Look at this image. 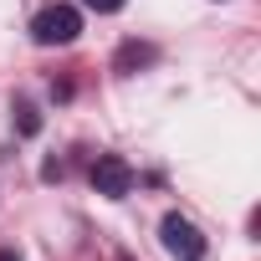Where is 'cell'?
<instances>
[{"mask_svg":"<svg viewBox=\"0 0 261 261\" xmlns=\"http://www.w3.org/2000/svg\"><path fill=\"white\" fill-rule=\"evenodd\" d=\"M82 36V16H77V6H46L36 21H31V41L36 46H72Z\"/></svg>","mask_w":261,"mask_h":261,"instance_id":"6da1fadb","label":"cell"},{"mask_svg":"<svg viewBox=\"0 0 261 261\" xmlns=\"http://www.w3.org/2000/svg\"><path fill=\"white\" fill-rule=\"evenodd\" d=\"M92 190L102 200H123L128 190H134V164H128L123 154H97L92 159Z\"/></svg>","mask_w":261,"mask_h":261,"instance_id":"7a4b0ae2","label":"cell"},{"mask_svg":"<svg viewBox=\"0 0 261 261\" xmlns=\"http://www.w3.org/2000/svg\"><path fill=\"white\" fill-rule=\"evenodd\" d=\"M159 241H164V251H169L174 261H205V236H200L185 215H164Z\"/></svg>","mask_w":261,"mask_h":261,"instance_id":"3957f363","label":"cell"},{"mask_svg":"<svg viewBox=\"0 0 261 261\" xmlns=\"http://www.w3.org/2000/svg\"><path fill=\"white\" fill-rule=\"evenodd\" d=\"M154 62H159V46H149V41H123L118 57H113V72L134 77V72H144V67H154Z\"/></svg>","mask_w":261,"mask_h":261,"instance_id":"277c9868","label":"cell"},{"mask_svg":"<svg viewBox=\"0 0 261 261\" xmlns=\"http://www.w3.org/2000/svg\"><path fill=\"white\" fill-rule=\"evenodd\" d=\"M16 128L31 139V134H41V113L31 108V102H16Z\"/></svg>","mask_w":261,"mask_h":261,"instance_id":"5b68a950","label":"cell"},{"mask_svg":"<svg viewBox=\"0 0 261 261\" xmlns=\"http://www.w3.org/2000/svg\"><path fill=\"white\" fill-rule=\"evenodd\" d=\"M82 6H87V11H97V16H113V11H123V6H128V0H82Z\"/></svg>","mask_w":261,"mask_h":261,"instance_id":"8992f818","label":"cell"},{"mask_svg":"<svg viewBox=\"0 0 261 261\" xmlns=\"http://www.w3.org/2000/svg\"><path fill=\"white\" fill-rule=\"evenodd\" d=\"M0 261H16V256H11V251H0Z\"/></svg>","mask_w":261,"mask_h":261,"instance_id":"52a82bcc","label":"cell"}]
</instances>
